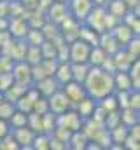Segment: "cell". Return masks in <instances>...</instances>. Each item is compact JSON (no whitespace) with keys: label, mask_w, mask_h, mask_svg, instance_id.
<instances>
[{"label":"cell","mask_w":140,"mask_h":150,"mask_svg":"<svg viewBox=\"0 0 140 150\" xmlns=\"http://www.w3.org/2000/svg\"><path fill=\"white\" fill-rule=\"evenodd\" d=\"M82 86L86 89V94L89 98H93L95 101H98L100 98L114 93V79H112V74L102 70L100 67H91L89 68V72L86 75Z\"/></svg>","instance_id":"cell-1"},{"label":"cell","mask_w":140,"mask_h":150,"mask_svg":"<svg viewBox=\"0 0 140 150\" xmlns=\"http://www.w3.org/2000/svg\"><path fill=\"white\" fill-rule=\"evenodd\" d=\"M91 45L81 38H75L69 44V61L70 63H88Z\"/></svg>","instance_id":"cell-2"},{"label":"cell","mask_w":140,"mask_h":150,"mask_svg":"<svg viewBox=\"0 0 140 150\" xmlns=\"http://www.w3.org/2000/svg\"><path fill=\"white\" fill-rule=\"evenodd\" d=\"M82 117L77 113L75 108H69L63 113H58L56 115V126H61V127H67L69 131H77L81 129L82 126Z\"/></svg>","instance_id":"cell-3"},{"label":"cell","mask_w":140,"mask_h":150,"mask_svg":"<svg viewBox=\"0 0 140 150\" xmlns=\"http://www.w3.org/2000/svg\"><path fill=\"white\" fill-rule=\"evenodd\" d=\"M105 5H93V9L89 11V14L84 19V25L91 26L95 32L102 33L105 32Z\"/></svg>","instance_id":"cell-4"},{"label":"cell","mask_w":140,"mask_h":150,"mask_svg":"<svg viewBox=\"0 0 140 150\" xmlns=\"http://www.w3.org/2000/svg\"><path fill=\"white\" fill-rule=\"evenodd\" d=\"M93 0H67V7H69L70 16H74L77 21L84 23L86 16L89 14V11L93 9Z\"/></svg>","instance_id":"cell-5"},{"label":"cell","mask_w":140,"mask_h":150,"mask_svg":"<svg viewBox=\"0 0 140 150\" xmlns=\"http://www.w3.org/2000/svg\"><path fill=\"white\" fill-rule=\"evenodd\" d=\"M11 74H12L14 82L21 84V86H25V87H28V86L32 84V70H30V65H28L26 61H23V59L14 61Z\"/></svg>","instance_id":"cell-6"},{"label":"cell","mask_w":140,"mask_h":150,"mask_svg":"<svg viewBox=\"0 0 140 150\" xmlns=\"http://www.w3.org/2000/svg\"><path fill=\"white\" fill-rule=\"evenodd\" d=\"M61 91L65 93V96L69 98L70 105L74 107V105H77L84 96H88L86 94V89H84V86L81 84V82H75V80H69V82H65L63 86H61Z\"/></svg>","instance_id":"cell-7"},{"label":"cell","mask_w":140,"mask_h":150,"mask_svg":"<svg viewBox=\"0 0 140 150\" xmlns=\"http://www.w3.org/2000/svg\"><path fill=\"white\" fill-rule=\"evenodd\" d=\"M47 103H49V112L56 113V115L58 113H63L65 110H69V108H72L69 98L65 96V93L61 91V87L58 91H54L51 96H47Z\"/></svg>","instance_id":"cell-8"},{"label":"cell","mask_w":140,"mask_h":150,"mask_svg":"<svg viewBox=\"0 0 140 150\" xmlns=\"http://www.w3.org/2000/svg\"><path fill=\"white\" fill-rule=\"evenodd\" d=\"M14 140L18 142L19 149H32V143H34L35 133L34 129H30L28 126H23V127H16V129H11Z\"/></svg>","instance_id":"cell-9"},{"label":"cell","mask_w":140,"mask_h":150,"mask_svg":"<svg viewBox=\"0 0 140 150\" xmlns=\"http://www.w3.org/2000/svg\"><path fill=\"white\" fill-rule=\"evenodd\" d=\"M46 11H47L49 21L54 23V25H60V23L70 14L69 7H67V2H56V0H53V4H51Z\"/></svg>","instance_id":"cell-10"},{"label":"cell","mask_w":140,"mask_h":150,"mask_svg":"<svg viewBox=\"0 0 140 150\" xmlns=\"http://www.w3.org/2000/svg\"><path fill=\"white\" fill-rule=\"evenodd\" d=\"M35 89L39 91V94L40 96H44V98H47V96H51L54 91H58L61 86L58 84V80L53 77V75H47V77H44V79H40V80H37L34 86Z\"/></svg>","instance_id":"cell-11"},{"label":"cell","mask_w":140,"mask_h":150,"mask_svg":"<svg viewBox=\"0 0 140 150\" xmlns=\"http://www.w3.org/2000/svg\"><path fill=\"white\" fill-rule=\"evenodd\" d=\"M98 45L104 49L109 56H112L114 52H117V51L121 49V44L116 40V37L112 35L110 30H105V32L100 33V37H98Z\"/></svg>","instance_id":"cell-12"},{"label":"cell","mask_w":140,"mask_h":150,"mask_svg":"<svg viewBox=\"0 0 140 150\" xmlns=\"http://www.w3.org/2000/svg\"><path fill=\"white\" fill-rule=\"evenodd\" d=\"M110 32H112V35L116 37V40L121 44V47H124V45H126L131 38L135 37L133 30H131L126 23H123V21H119V23H117V25H116Z\"/></svg>","instance_id":"cell-13"},{"label":"cell","mask_w":140,"mask_h":150,"mask_svg":"<svg viewBox=\"0 0 140 150\" xmlns=\"http://www.w3.org/2000/svg\"><path fill=\"white\" fill-rule=\"evenodd\" d=\"M28 28L30 26L25 18H14L12 21H9V33L12 38H25Z\"/></svg>","instance_id":"cell-14"},{"label":"cell","mask_w":140,"mask_h":150,"mask_svg":"<svg viewBox=\"0 0 140 150\" xmlns=\"http://www.w3.org/2000/svg\"><path fill=\"white\" fill-rule=\"evenodd\" d=\"M114 79V91H131L133 86H131V79L126 70H117L112 74Z\"/></svg>","instance_id":"cell-15"},{"label":"cell","mask_w":140,"mask_h":150,"mask_svg":"<svg viewBox=\"0 0 140 150\" xmlns=\"http://www.w3.org/2000/svg\"><path fill=\"white\" fill-rule=\"evenodd\" d=\"M53 77L58 80L60 86H63L65 82L72 80V63H70V61H58Z\"/></svg>","instance_id":"cell-16"},{"label":"cell","mask_w":140,"mask_h":150,"mask_svg":"<svg viewBox=\"0 0 140 150\" xmlns=\"http://www.w3.org/2000/svg\"><path fill=\"white\" fill-rule=\"evenodd\" d=\"M112 58H114V63H116V68H117V70H128L130 65L133 63V59H137V58L131 56L124 47H121L117 52H114Z\"/></svg>","instance_id":"cell-17"},{"label":"cell","mask_w":140,"mask_h":150,"mask_svg":"<svg viewBox=\"0 0 140 150\" xmlns=\"http://www.w3.org/2000/svg\"><path fill=\"white\" fill-rule=\"evenodd\" d=\"M88 143H89V138H88L81 129H77V131H72V134H70V138H69V145H67V149L86 150Z\"/></svg>","instance_id":"cell-18"},{"label":"cell","mask_w":140,"mask_h":150,"mask_svg":"<svg viewBox=\"0 0 140 150\" xmlns=\"http://www.w3.org/2000/svg\"><path fill=\"white\" fill-rule=\"evenodd\" d=\"M95 107H96V101H95L93 98H89V96H84V98H82L77 105H74L72 108H75L77 113H79L82 119H88V117H91Z\"/></svg>","instance_id":"cell-19"},{"label":"cell","mask_w":140,"mask_h":150,"mask_svg":"<svg viewBox=\"0 0 140 150\" xmlns=\"http://www.w3.org/2000/svg\"><path fill=\"white\" fill-rule=\"evenodd\" d=\"M105 9H107V12H110L112 16H116L119 19L130 11V7L126 5L124 0H107L105 2Z\"/></svg>","instance_id":"cell-20"},{"label":"cell","mask_w":140,"mask_h":150,"mask_svg":"<svg viewBox=\"0 0 140 150\" xmlns=\"http://www.w3.org/2000/svg\"><path fill=\"white\" fill-rule=\"evenodd\" d=\"M107 56H109V54L105 52L100 45H91V49H89V56H88V63H89L91 67H100Z\"/></svg>","instance_id":"cell-21"},{"label":"cell","mask_w":140,"mask_h":150,"mask_svg":"<svg viewBox=\"0 0 140 150\" xmlns=\"http://www.w3.org/2000/svg\"><path fill=\"white\" fill-rule=\"evenodd\" d=\"M89 68H91L89 63H72V80L82 84L88 72H89Z\"/></svg>","instance_id":"cell-22"},{"label":"cell","mask_w":140,"mask_h":150,"mask_svg":"<svg viewBox=\"0 0 140 150\" xmlns=\"http://www.w3.org/2000/svg\"><path fill=\"white\" fill-rule=\"evenodd\" d=\"M121 124H124L126 127L133 126L139 122V110L137 108H131V107H126V108H121Z\"/></svg>","instance_id":"cell-23"},{"label":"cell","mask_w":140,"mask_h":150,"mask_svg":"<svg viewBox=\"0 0 140 150\" xmlns=\"http://www.w3.org/2000/svg\"><path fill=\"white\" fill-rule=\"evenodd\" d=\"M23 61H26L30 67H32V65H37L39 61H42V52H40V47H39V45H26V51H25Z\"/></svg>","instance_id":"cell-24"},{"label":"cell","mask_w":140,"mask_h":150,"mask_svg":"<svg viewBox=\"0 0 140 150\" xmlns=\"http://www.w3.org/2000/svg\"><path fill=\"white\" fill-rule=\"evenodd\" d=\"M128 75H130V79H131V86H133V89H137L140 91V59H133V63L130 65V68L126 70Z\"/></svg>","instance_id":"cell-25"},{"label":"cell","mask_w":140,"mask_h":150,"mask_svg":"<svg viewBox=\"0 0 140 150\" xmlns=\"http://www.w3.org/2000/svg\"><path fill=\"white\" fill-rule=\"evenodd\" d=\"M46 40L44 37V33L40 32V30H37V28H28V32H26V35H25V42L28 44V45H40L42 42Z\"/></svg>","instance_id":"cell-26"},{"label":"cell","mask_w":140,"mask_h":150,"mask_svg":"<svg viewBox=\"0 0 140 150\" xmlns=\"http://www.w3.org/2000/svg\"><path fill=\"white\" fill-rule=\"evenodd\" d=\"M26 115H28V113L21 112V110H14L12 115L9 117V126H11V129H16V127H23V126H26Z\"/></svg>","instance_id":"cell-27"},{"label":"cell","mask_w":140,"mask_h":150,"mask_svg":"<svg viewBox=\"0 0 140 150\" xmlns=\"http://www.w3.org/2000/svg\"><path fill=\"white\" fill-rule=\"evenodd\" d=\"M117 124H121V112H119V108L110 110V112L105 113L104 126L107 127V129H112V127H116Z\"/></svg>","instance_id":"cell-28"},{"label":"cell","mask_w":140,"mask_h":150,"mask_svg":"<svg viewBox=\"0 0 140 150\" xmlns=\"http://www.w3.org/2000/svg\"><path fill=\"white\" fill-rule=\"evenodd\" d=\"M54 126H56V113H53V112L42 113V133L51 134Z\"/></svg>","instance_id":"cell-29"},{"label":"cell","mask_w":140,"mask_h":150,"mask_svg":"<svg viewBox=\"0 0 140 150\" xmlns=\"http://www.w3.org/2000/svg\"><path fill=\"white\" fill-rule=\"evenodd\" d=\"M32 149L37 150H47L49 149V134L47 133H37L32 143Z\"/></svg>","instance_id":"cell-30"},{"label":"cell","mask_w":140,"mask_h":150,"mask_svg":"<svg viewBox=\"0 0 140 150\" xmlns=\"http://www.w3.org/2000/svg\"><path fill=\"white\" fill-rule=\"evenodd\" d=\"M14 110H16V107H14V103H12V101H9V100H5V98L0 101V119L9 120V117L12 115Z\"/></svg>","instance_id":"cell-31"},{"label":"cell","mask_w":140,"mask_h":150,"mask_svg":"<svg viewBox=\"0 0 140 150\" xmlns=\"http://www.w3.org/2000/svg\"><path fill=\"white\" fill-rule=\"evenodd\" d=\"M0 149H5V150H18L19 149V145H18V142L14 140V136H12V133H9V134H5L2 140H0Z\"/></svg>","instance_id":"cell-32"},{"label":"cell","mask_w":140,"mask_h":150,"mask_svg":"<svg viewBox=\"0 0 140 150\" xmlns=\"http://www.w3.org/2000/svg\"><path fill=\"white\" fill-rule=\"evenodd\" d=\"M124 49H126L131 56L139 58V52H140V38H139V35H135V37L131 38V40L124 45Z\"/></svg>","instance_id":"cell-33"},{"label":"cell","mask_w":140,"mask_h":150,"mask_svg":"<svg viewBox=\"0 0 140 150\" xmlns=\"http://www.w3.org/2000/svg\"><path fill=\"white\" fill-rule=\"evenodd\" d=\"M34 112H37L39 115L49 112V103H47V98H44V96H39V98H37V101L34 103Z\"/></svg>","instance_id":"cell-34"},{"label":"cell","mask_w":140,"mask_h":150,"mask_svg":"<svg viewBox=\"0 0 140 150\" xmlns=\"http://www.w3.org/2000/svg\"><path fill=\"white\" fill-rule=\"evenodd\" d=\"M9 133H11L9 120H5V119H0V140H2L5 134H9Z\"/></svg>","instance_id":"cell-35"},{"label":"cell","mask_w":140,"mask_h":150,"mask_svg":"<svg viewBox=\"0 0 140 150\" xmlns=\"http://www.w3.org/2000/svg\"><path fill=\"white\" fill-rule=\"evenodd\" d=\"M56 2H67V0H56Z\"/></svg>","instance_id":"cell-36"}]
</instances>
